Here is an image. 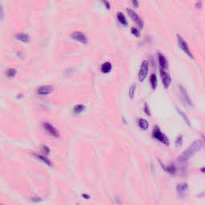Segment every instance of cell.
Listing matches in <instances>:
<instances>
[{
	"label": "cell",
	"instance_id": "cell-1",
	"mask_svg": "<svg viewBox=\"0 0 205 205\" xmlns=\"http://www.w3.org/2000/svg\"><path fill=\"white\" fill-rule=\"evenodd\" d=\"M201 147H202V142H201L200 140H199V139H196V140H195V141L189 146V148H187V150L184 151V152L177 158V160H178L179 162H180V163L186 162V161L188 160V159H189L196 152H198V151L201 148Z\"/></svg>",
	"mask_w": 205,
	"mask_h": 205
},
{
	"label": "cell",
	"instance_id": "cell-2",
	"mask_svg": "<svg viewBox=\"0 0 205 205\" xmlns=\"http://www.w3.org/2000/svg\"><path fill=\"white\" fill-rule=\"evenodd\" d=\"M177 41H178L179 46L180 47L181 50L189 56L190 58H193V55L192 54V51H190V48L188 45H187V43L185 42V40L183 39V38L181 37L179 35H177Z\"/></svg>",
	"mask_w": 205,
	"mask_h": 205
},
{
	"label": "cell",
	"instance_id": "cell-3",
	"mask_svg": "<svg viewBox=\"0 0 205 205\" xmlns=\"http://www.w3.org/2000/svg\"><path fill=\"white\" fill-rule=\"evenodd\" d=\"M153 136H154L157 140H159V142L164 143L166 145H168V144H169V141H168V139L167 138V136H166L165 135L163 134L158 128H155L154 132H153Z\"/></svg>",
	"mask_w": 205,
	"mask_h": 205
},
{
	"label": "cell",
	"instance_id": "cell-4",
	"mask_svg": "<svg viewBox=\"0 0 205 205\" xmlns=\"http://www.w3.org/2000/svg\"><path fill=\"white\" fill-rule=\"evenodd\" d=\"M127 12H128L129 16L132 18V19L133 21L136 23L137 26H139L140 28H143V21H142L141 18H140V17L137 15L136 12H135L133 10L130 9V8H128V9H127Z\"/></svg>",
	"mask_w": 205,
	"mask_h": 205
},
{
	"label": "cell",
	"instance_id": "cell-5",
	"mask_svg": "<svg viewBox=\"0 0 205 205\" xmlns=\"http://www.w3.org/2000/svg\"><path fill=\"white\" fill-rule=\"evenodd\" d=\"M148 73V63L147 61H143L141 64L140 69L139 72V81H143L145 80L146 76Z\"/></svg>",
	"mask_w": 205,
	"mask_h": 205
},
{
	"label": "cell",
	"instance_id": "cell-6",
	"mask_svg": "<svg viewBox=\"0 0 205 205\" xmlns=\"http://www.w3.org/2000/svg\"><path fill=\"white\" fill-rule=\"evenodd\" d=\"M71 38L73 39L76 40V41H79L83 44H87V39L86 36L83 34L80 31H74L72 34H71Z\"/></svg>",
	"mask_w": 205,
	"mask_h": 205
},
{
	"label": "cell",
	"instance_id": "cell-7",
	"mask_svg": "<svg viewBox=\"0 0 205 205\" xmlns=\"http://www.w3.org/2000/svg\"><path fill=\"white\" fill-rule=\"evenodd\" d=\"M43 128L44 130L46 131V132L48 133L50 135L54 137H59L60 136V134H59V132L56 130V128L54 127L53 125H51V124L49 123H44L43 124Z\"/></svg>",
	"mask_w": 205,
	"mask_h": 205
},
{
	"label": "cell",
	"instance_id": "cell-8",
	"mask_svg": "<svg viewBox=\"0 0 205 205\" xmlns=\"http://www.w3.org/2000/svg\"><path fill=\"white\" fill-rule=\"evenodd\" d=\"M160 75L163 86H164L165 88H168V87L170 86V84H171V81H172L170 75L167 72L166 70H160Z\"/></svg>",
	"mask_w": 205,
	"mask_h": 205
},
{
	"label": "cell",
	"instance_id": "cell-9",
	"mask_svg": "<svg viewBox=\"0 0 205 205\" xmlns=\"http://www.w3.org/2000/svg\"><path fill=\"white\" fill-rule=\"evenodd\" d=\"M53 91V87L50 86V85H45V86L40 87L38 89L37 94L40 96H43V95H47L51 94Z\"/></svg>",
	"mask_w": 205,
	"mask_h": 205
},
{
	"label": "cell",
	"instance_id": "cell-10",
	"mask_svg": "<svg viewBox=\"0 0 205 205\" xmlns=\"http://www.w3.org/2000/svg\"><path fill=\"white\" fill-rule=\"evenodd\" d=\"M158 57H159V63L160 70H167L168 61L166 60V58L162 54H158Z\"/></svg>",
	"mask_w": 205,
	"mask_h": 205
},
{
	"label": "cell",
	"instance_id": "cell-11",
	"mask_svg": "<svg viewBox=\"0 0 205 205\" xmlns=\"http://www.w3.org/2000/svg\"><path fill=\"white\" fill-rule=\"evenodd\" d=\"M179 88H180V93L181 95H182V98H183V101L185 102V104H187V105H189V106H192V101H191V99L187 95V91L184 88H183V87L180 86L179 87Z\"/></svg>",
	"mask_w": 205,
	"mask_h": 205
},
{
	"label": "cell",
	"instance_id": "cell-12",
	"mask_svg": "<svg viewBox=\"0 0 205 205\" xmlns=\"http://www.w3.org/2000/svg\"><path fill=\"white\" fill-rule=\"evenodd\" d=\"M187 191V184L186 183H181L177 186V192L180 196H183Z\"/></svg>",
	"mask_w": 205,
	"mask_h": 205
},
{
	"label": "cell",
	"instance_id": "cell-13",
	"mask_svg": "<svg viewBox=\"0 0 205 205\" xmlns=\"http://www.w3.org/2000/svg\"><path fill=\"white\" fill-rule=\"evenodd\" d=\"M16 39L19 40L22 43H28L30 40V38L27 36V34L25 33H18L15 35Z\"/></svg>",
	"mask_w": 205,
	"mask_h": 205
},
{
	"label": "cell",
	"instance_id": "cell-14",
	"mask_svg": "<svg viewBox=\"0 0 205 205\" xmlns=\"http://www.w3.org/2000/svg\"><path fill=\"white\" fill-rule=\"evenodd\" d=\"M33 155H34V156L36 157V158H37L38 159H39L40 161H42L43 163H44L45 164H46V165H48V166L52 165V163H51V161L49 160L46 157L43 156V155H42L37 154V153H33Z\"/></svg>",
	"mask_w": 205,
	"mask_h": 205
},
{
	"label": "cell",
	"instance_id": "cell-15",
	"mask_svg": "<svg viewBox=\"0 0 205 205\" xmlns=\"http://www.w3.org/2000/svg\"><path fill=\"white\" fill-rule=\"evenodd\" d=\"M117 19H118L119 22H120L122 25H124V26H127L128 22H127V19H126L125 16H124V14H122L121 12H118V14H117Z\"/></svg>",
	"mask_w": 205,
	"mask_h": 205
},
{
	"label": "cell",
	"instance_id": "cell-16",
	"mask_svg": "<svg viewBox=\"0 0 205 205\" xmlns=\"http://www.w3.org/2000/svg\"><path fill=\"white\" fill-rule=\"evenodd\" d=\"M101 70L104 73L110 72L111 70V64L110 63H105L102 65Z\"/></svg>",
	"mask_w": 205,
	"mask_h": 205
},
{
	"label": "cell",
	"instance_id": "cell-17",
	"mask_svg": "<svg viewBox=\"0 0 205 205\" xmlns=\"http://www.w3.org/2000/svg\"><path fill=\"white\" fill-rule=\"evenodd\" d=\"M85 110V107L83 105V104H79V105H77V106H75V108H74V114H80V113H82Z\"/></svg>",
	"mask_w": 205,
	"mask_h": 205
},
{
	"label": "cell",
	"instance_id": "cell-18",
	"mask_svg": "<svg viewBox=\"0 0 205 205\" xmlns=\"http://www.w3.org/2000/svg\"><path fill=\"white\" fill-rule=\"evenodd\" d=\"M138 124H139V128L143 129V130H146L148 128V123L143 119H139V121H138Z\"/></svg>",
	"mask_w": 205,
	"mask_h": 205
},
{
	"label": "cell",
	"instance_id": "cell-19",
	"mask_svg": "<svg viewBox=\"0 0 205 205\" xmlns=\"http://www.w3.org/2000/svg\"><path fill=\"white\" fill-rule=\"evenodd\" d=\"M150 83H151V85H152V89L156 88V87H157V78L155 75H151Z\"/></svg>",
	"mask_w": 205,
	"mask_h": 205
},
{
	"label": "cell",
	"instance_id": "cell-20",
	"mask_svg": "<svg viewBox=\"0 0 205 205\" xmlns=\"http://www.w3.org/2000/svg\"><path fill=\"white\" fill-rule=\"evenodd\" d=\"M177 111H178L179 114L180 115V116L182 117V119H183V121L185 122V123L187 124V125H189V126L191 125V124H190V119H188V117H187V115H186L185 114H184V113L183 112V111H179V109H177Z\"/></svg>",
	"mask_w": 205,
	"mask_h": 205
},
{
	"label": "cell",
	"instance_id": "cell-21",
	"mask_svg": "<svg viewBox=\"0 0 205 205\" xmlns=\"http://www.w3.org/2000/svg\"><path fill=\"white\" fill-rule=\"evenodd\" d=\"M16 73H17V71H16L15 69L10 68V69H8V70H7V75L9 78H12L16 75Z\"/></svg>",
	"mask_w": 205,
	"mask_h": 205
},
{
	"label": "cell",
	"instance_id": "cell-22",
	"mask_svg": "<svg viewBox=\"0 0 205 205\" xmlns=\"http://www.w3.org/2000/svg\"><path fill=\"white\" fill-rule=\"evenodd\" d=\"M166 171L168 172H169L170 174H175L176 172V168L175 166L170 165L168 166V168H166Z\"/></svg>",
	"mask_w": 205,
	"mask_h": 205
},
{
	"label": "cell",
	"instance_id": "cell-23",
	"mask_svg": "<svg viewBox=\"0 0 205 205\" xmlns=\"http://www.w3.org/2000/svg\"><path fill=\"white\" fill-rule=\"evenodd\" d=\"M135 88H136V87H135V85H132V87H130V89H129V96H130L131 99H133V97H134V95H135Z\"/></svg>",
	"mask_w": 205,
	"mask_h": 205
},
{
	"label": "cell",
	"instance_id": "cell-24",
	"mask_svg": "<svg viewBox=\"0 0 205 205\" xmlns=\"http://www.w3.org/2000/svg\"><path fill=\"white\" fill-rule=\"evenodd\" d=\"M182 143H183V138H182V136H179L176 139V147L181 146Z\"/></svg>",
	"mask_w": 205,
	"mask_h": 205
},
{
	"label": "cell",
	"instance_id": "cell-25",
	"mask_svg": "<svg viewBox=\"0 0 205 205\" xmlns=\"http://www.w3.org/2000/svg\"><path fill=\"white\" fill-rule=\"evenodd\" d=\"M42 151H43V152L46 155H48L49 152H50V149H49L48 147H47V146H45V145L42 146Z\"/></svg>",
	"mask_w": 205,
	"mask_h": 205
},
{
	"label": "cell",
	"instance_id": "cell-26",
	"mask_svg": "<svg viewBox=\"0 0 205 205\" xmlns=\"http://www.w3.org/2000/svg\"><path fill=\"white\" fill-rule=\"evenodd\" d=\"M132 35H134L135 36H136V37H139V31H138L136 28H135V27H132Z\"/></svg>",
	"mask_w": 205,
	"mask_h": 205
},
{
	"label": "cell",
	"instance_id": "cell-27",
	"mask_svg": "<svg viewBox=\"0 0 205 205\" xmlns=\"http://www.w3.org/2000/svg\"><path fill=\"white\" fill-rule=\"evenodd\" d=\"M101 2L105 5V7H106L107 9H109V8H110V3L108 2V0H101Z\"/></svg>",
	"mask_w": 205,
	"mask_h": 205
},
{
	"label": "cell",
	"instance_id": "cell-28",
	"mask_svg": "<svg viewBox=\"0 0 205 205\" xmlns=\"http://www.w3.org/2000/svg\"><path fill=\"white\" fill-rule=\"evenodd\" d=\"M144 110H145L146 114H148V115H151L150 110H149V108H148V105H147V104H145V105H144Z\"/></svg>",
	"mask_w": 205,
	"mask_h": 205
},
{
	"label": "cell",
	"instance_id": "cell-29",
	"mask_svg": "<svg viewBox=\"0 0 205 205\" xmlns=\"http://www.w3.org/2000/svg\"><path fill=\"white\" fill-rule=\"evenodd\" d=\"M132 4L134 7H138V6H139V1L138 0H132Z\"/></svg>",
	"mask_w": 205,
	"mask_h": 205
},
{
	"label": "cell",
	"instance_id": "cell-30",
	"mask_svg": "<svg viewBox=\"0 0 205 205\" xmlns=\"http://www.w3.org/2000/svg\"><path fill=\"white\" fill-rule=\"evenodd\" d=\"M203 139H205V137H203Z\"/></svg>",
	"mask_w": 205,
	"mask_h": 205
}]
</instances>
